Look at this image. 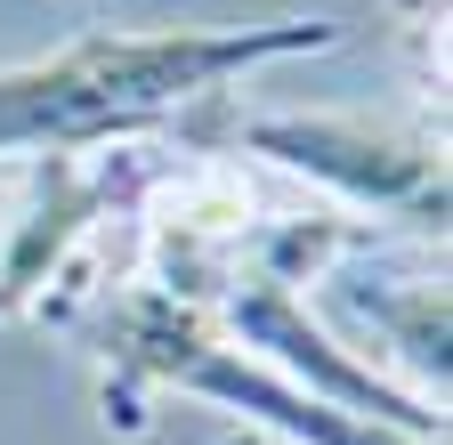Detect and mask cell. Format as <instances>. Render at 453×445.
<instances>
[{"label":"cell","mask_w":453,"mask_h":445,"mask_svg":"<svg viewBox=\"0 0 453 445\" xmlns=\"http://www.w3.org/2000/svg\"><path fill=\"white\" fill-rule=\"evenodd\" d=\"M332 25H170V33H81L49 58L0 65V162L113 154L154 130H187L203 105L235 97L259 65L332 49Z\"/></svg>","instance_id":"6da1fadb"},{"label":"cell","mask_w":453,"mask_h":445,"mask_svg":"<svg viewBox=\"0 0 453 445\" xmlns=\"http://www.w3.org/2000/svg\"><path fill=\"white\" fill-rule=\"evenodd\" d=\"M97 349L130 388H179V397L226 405L292 445H445V437H405V429H380L365 413H340L332 397H316V388L283 380L275 364H259L251 349H235L203 308L170 300L162 284H130L113 300L97 324Z\"/></svg>","instance_id":"7a4b0ae2"},{"label":"cell","mask_w":453,"mask_h":445,"mask_svg":"<svg viewBox=\"0 0 453 445\" xmlns=\"http://www.w3.org/2000/svg\"><path fill=\"white\" fill-rule=\"evenodd\" d=\"M187 138L203 154H267L275 171H292L308 187H324L349 219L413 235H445V146L429 130H405V122H380V114H243L235 97L203 105L187 122Z\"/></svg>","instance_id":"3957f363"},{"label":"cell","mask_w":453,"mask_h":445,"mask_svg":"<svg viewBox=\"0 0 453 445\" xmlns=\"http://www.w3.org/2000/svg\"><path fill=\"white\" fill-rule=\"evenodd\" d=\"M219 445H267V437H259V429H226Z\"/></svg>","instance_id":"277c9868"}]
</instances>
